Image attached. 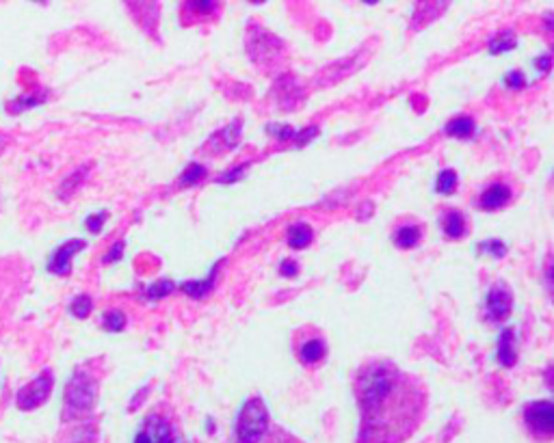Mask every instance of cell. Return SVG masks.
<instances>
[{
  "mask_svg": "<svg viewBox=\"0 0 554 443\" xmlns=\"http://www.w3.org/2000/svg\"><path fill=\"white\" fill-rule=\"evenodd\" d=\"M268 428V411L262 398H249L236 420V441L258 443Z\"/></svg>",
  "mask_w": 554,
  "mask_h": 443,
  "instance_id": "obj_1",
  "label": "cell"
},
{
  "mask_svg": "<svg viewBox=\"0 0 554 443\" xmlns=\"http://www.w3.org/2000/svg\"><path fill=\"white\" fill-rule=\"evenodd\" d=\"M98 398V385L91 374L87 372H74L66 387V409L72 413H83L89 411L95 405Z\"/></svg>",
  "mask_w": 554,
  "mask_h": 443,
  "instance_id": "obj_2",
  "label": "cell"
},
{
  "mask_svg": "<svg viewBox=\"0 0 554 443\" xmlns=\"http://www.w3.org/2000/svg\"><path fill=\"white\" fill-rule=\"evenodd\" d=\"M132 443H184V441L162 415L152 413L143 420Z\"/></svg>",
  "mask_w": 554,
  "mask_h": 443,
  "instance_id": "obj_3",
  "label": "cell"
},
{
  "mask_svg": "<svg viewBox=\"0 0 554 443\" xmlns=\"http://www.w3.org/2000/svg\"><path fill=\"white\" fill-rule=\"evenodd\" d=\"M52 385H54L52 372H50V370H43L41 374H37L28 385H24L22 390L18 392V396H16L18 407H20L22 411H33V409L41 407V405L50 398Z\"/></svg>",
  "mask_w": 554,
  "mask_h": 443,
  "instance_id": "obj_4",
  "label": "cell"
},
{
  "mask_svg": "<svg viewBox=\"0 0 554 443\" xmlns=\"http://www.w3.org/2000/svg\"><path fill=\"white\" fill-rule=\"evenodd\" d=\"M524 420H526V426L535 434L548 439L554 430V407H552V402L550 400L531 402L524 411Z\"/></svg>",
  "mask_w": 554,
  "mask_h": 443,
  "instance_id": "obj_5",
  "label": "cell"
},
{
  "mask_svg": "<svg viewBox=\"0 0 554 443\" xmlns=\"http://www.w3.org/2000/svg\"><path fill=\"white\" fill-rule=\"evenodd\" d=\"M85 240L80 238H72L63 245H59L57 249L52 251V255L48 257V270L52 274H68L72 270V260L76 253H80L85 249Z\"/></svg>",
  "mask_w": 554,
  "mask_h": 443,
  "instance_id": "obj_6",
  "label": "cell"
},
{
  "mask_svg": "<svg viewBox=\"0 0 554 443\" xmlns=\"http://www.w3.org/2000/svg\"><path fill=\"white\" fill-rule=\"evenodd\" d=\"M511 307H513V297L509 292L507 286H493L489 292H487V299H485V311L491 320H505L509 314H511Z\"/></svg>",
  "mask_w": 554,
  "mask_h": 443,
  "instance_id": "obj_7",
  "label": "cell"
},
{
  "mask_svg": "<svg viewBox=\"0 0 554 443\" xmlns=\"http://www.w3.org/2000/svg\"><path fill=\"white\" fill-rule=\"evenodd\" d=\"M498 363H501L503 368H513L516 361H518V355H516V331L513 326H507L503 329L501 338H498Z\"/></svg>",
  "mask_w": 554,
  "mask_h": 443,
  "instance_id": "obj_8",
  "label": "cell"
},
{
  "mask_svg": "<svg viewBox=\"0 0 554 443\" xmlns=\"http://www.w3.org/2000/svg\"><path fill=\"white\" fill-rule=\"evenodd\" d=\"M509 201H511V188L507 184L496 182V184H491L483 191L479 203H481L483 210H498V208L507 206Z\"/></svg>",
  "mask_w": 554,
  "mask_h": 443,
  "instance_id": "obj_9",
  "label": "cell"
},
{
  "mask_svg": "<svg viewBox=\"0 0 554 443\" xmlns=\"http://www.w3.org/2000/svg\"><path fill=\"white\" fill-rule=\"evenodd\" d=\"M216 270H219V264H214L212 266V270H210V274L206 277V279H199V282H184L182 284V290H184V294H189L191 299H204L206 297V292L214 286V279H216Z\"/></svg>",
  "mask_w": 554,
  "mask_h": 443,
  "instance_id": "obj_10",
  "label": "cell"
},
{
  "mask_svg": "<svg viewBox=\"0 0 554 443\" xmlns=\"http://www.w3.org/2000/svg\"><path fill=\"white\" fill-rule=\"evenodd\" d=\"M441 230H444V234L449 238H461L464 232H466V218L461 212L457 210H451L444 214V218H441Z\"/></svg>",
  "mask_w": 554,
  "mask_h": 443,
  "instance_id": "obj_11",
  "label": "cell"
},
{
  "mask_svg": "<svg viewBox=\"0 0 554 443\" xmlns=\"http://www.w3.org/2000/svg\"><path fill=\"white\" fill-rule=\"evenodd\" d=\"M314 232L308 223H295L288 228V245L293 249H305L312 240Z\"/></svg>",
  "mask_w": 554,
  "mask_h": 443,
  "instance_id": "obj_12",
  "label": "cell"
},
{
  "mask_svg": "<svg viewBox=\"0 0 554 443\" xmlns=\"http://www.w3.org/2000/svg\"><path fill=\"white\" fill-rule=\"evenodd\" d=\"M299 357H301V361L305 363V365H314V363H318L323 357H325V344H323V340H308V342H303L301 344V348H299Z\"/></svg>",
  "mask_w": 554,
  "mask_h": 443,
  "instance_id": "obj_13",
  "label": "cell"
},
{
  "mask_svg": "<svg viewBox=\"0 0 554 443\" xmlns=\"http://www.w3.org/2000/svg\"><path fill=\"white\" fill-rule=\"evenodd\" d=\"M476 130V124L472 117H455L446 124V134L457 137V139H468Z\"/></svg>",
  "mask_w": 554,
  "mask_h": 443,
  "instance_id": "obj_14",
  "label": "cell"
},
{
  "mask_svg": "<svg viewBox=\"0 0 554 443\" xmlns=\"http://www.w3.org/2000/svg\"><path fill=\"white\" fill-rule=\"evenodd\" d=\"M420 236H422V232H420L418 225H403L394 234V245L401 247V249H412V247L418 245Z\"/></svg>",
  "mask_w": 554,
  "mask_h": 443,
  "instance_id": "obj_15",
  "label": "cell"
},
{
  "mask_svg": "<svg viewBox=\"0 0 554 443\" xmlns=\"http://www.w3.org/2000/svg\"><path fill=\"white\" fill-rule=\"evenodd\" d=\"M214 141H224L221 143L216 149L219 151H224V149H232V147H236V143H239V139H241V124L239 122H234V124H230V126H226L224 130H219L214 137H212Z\"/></svg>",
  "mask_w": 554,
  "mask_h": 443,
  "instance_id": "obj_16",
  "label": "cell"
},
{
  "mask_svg": "<svg viewBox=\"0 0 554 443\" xmlns=\"http://www.w3.org/2000/svg\"><path fill=\"white\" fill-rule=\"evenodd\" d=\"M516 33L513 31H503L498 33L489 39V52L491 54H501V52H507V50H513L516 48Z\"/></svg>",
  "mask_w": 554,
  "mask_h": 443,
  "instance_id": "obj_17",
  "label": "cell"
},
{
  "mask_svg": "<svg viewBox=\"0 0 554 443\" xmlns=\"http://www.w3.org/2000/svg\"><path fill=\"white\" fill-rule=\"evenodd\" d=\"M457 188V171L455 169H444L439 171L437 182H435V191L439 195H451Z\"/></svg>",
  "mask_w": 554,
  "mask_h": 443,
  "instance_id": "obj_18",
  "label": "cell"
},
{
  "mask_svg": "<svg viewBox=\"0 0 554 443\" xmlns=\"http://www.w3.org/2000/svg\"><path fill=\"white\" fill-rule=\"evenodd\" d=\"M102 324H104L106 331H110V333H120V331L126 326V314L120 311V309H110V311L104 314Z\"/></svg>",
  "mask_w": 554,
  "mask_h": 443,
  "instance_id": "obj_19",
  "label": "cell"
},
{
  "mask_svg": "<svg viewBox=\"0 0 554 443\" xmlns=\"http://www.w3.org/2000/svg\"><path fill=\"white\" fill-rule=\"evenodd\" d=\"M91 309H93V301H91V297H87V294H78V297H74V301L70 303V314L74 316V318H87L89 314H91Z\"/></svg>",
  "mask_w": 554,
  "mask_h": 443,
  "instance_id": "obj_20",
  "label": "cell"
},
{
  "mask_svg": "<svg viewBox=\"0 0 554 443\" xmlns=\"http://www.w3.org/2000/svg\"><path fill=\"white\" fill-rule=\"evenodd\" d=\"M202 178H206V167H204V164H199V162H191L189 167L182 171V176H180V184H184V186L197 184Z\"/></svg>",
  "mask_w": 554,
  "mask_h": 443,
  "instance_id": "obj_21",
  "label": "cell"
},
{
  "mask_svg": "<svg viewBox=\"0 0 554 443\" xmlns=\"http://www.w3.org/2000/svg\"><path fill=\"white\" fill-rule=\"evenodd\" d=\"M172 290H174V282H169V279H160V282H156V284H152V286L147 288V299H152V301L164 299V297H167Z\"/></svg>",
  "mask_w": 554,
  "mask_h": 443,
  "instance_id": "obj_22",
  "label": "cell"
},
{
  "mask_svg": "<svg viewBox=\"0 0 554 443\" xmlns=\"http://www.w3.org/2000/svg\"><path fill=\"white\" fill-rule=\"evenodd\" d=\"M479 251L481 253H491L493 257H503L507 253V245L503 240H498V238H489V240H483L479 245Z\"/></svg>",
  "mask_w": 554,
  "mask_h": 443,
  "instance_id": "obj_23",
  "label": "cell"
},
{
  "mask_svg": "<svg viewBox=\"0 0 554 443\" xmlns=\"http://www.w3.org/2000/svg\"><path fill=\"white\" fill-rule=\"evenodd\" d=\"M106 218H108V214H106L104 210H100V212H95V214H91V216L85 218V225H87V230H89L91 234H98V232L102 230V225H104Z\"/></svg>",
  "mask_w": 554,
  "mask_h": 443,
  "instance_id": "obj_24",
  "label": "cell"
},
{
  "mask_svg": "<svg viewBox=\"0 0 554 443\" xmlns=\"http://www.w3.org/2000/svg\"><path fill=\"white\" fill-rule=\"evenodd\" d=\"M43 97H31V95H20L18 100L11 102V110L14 113H20V110H26V108H33L37 104H41Z\"/></svg>",
  "mask_w": 554,
  "mask_h": 443,
  "instance_id": "obj_25",
  "label": "cell"
},
{
  "mask_svg": "<svg viewBox=\"0 0 554 443\" xmlns=\"http://www.w3.org/2000/svg\"><path fill=\"white\" fill-rule=\"evenodd\" d=\"M268 132L273 134V137H277V139H282V141H288V139H295V128H291V126H268Z\"/></svg>",
  "mask_w": 554,
  "mask_h": 443,
  "instance_id": "obj_26",
  "label": "cell"
},
{
  "mask_svg": "<svg viewBox=\"0 0 554 443\" xmlns=\"http://www.w3.org/2000/svg\"><path fill=\"white\" fill-rule=\"evenodd\" d=\"M505 82H507V87H509V89H522V87L526 85V78H524V74H522V72L513 70V72H509V74H507Z\"/></svg>",
  "mask_w": 554,
  "mask_h": 443,
  "instance_id": "obj_27",
  "label": "cell"
},
{
  "mask_svg": "<svg viewBox=\"0 0 554 443\" xmlns=\"http://www.w3.org/2000/svg\"><path fill=\"white\" fill-rule=\"evenodd\" d=\"M122 255H124V242L120 240V242H115L113 247H110V251L102 257V262H104V264H113V262H117Z\"/></svg>",
  "mask_w": 554,
  "mask_h": 443,
  "instance_id": "obj_28",
  "label": "cell"
},
{
  "mask_svg": "<svg viewBox=\"0 0 554 443\" xmlns=\"http://www.w3.org/2000/svg\"><path fill=\"white\" fill-rule=\"evenodd\" d=\"M189 9L206 16V14H212L216 9V3H206V0H202V3H189Z\"/></svg>",
  "mask_w": 554,
  "mask_h": 443,
  "instance_id": "obj_29",
  "label": "cell"
},
{
  "mask_svg": "<svg viewBox=\"0 0 554 443\" xmlns=\"http://www.w3.org/2000/svg\"><path fill=\"white\" fill-rule=\"evenodd\" d=\"M245 169H247V164H245V167H234L232 171H228V174H224V176H219L216 182H236L239 178H243Z\"/></svg>",
  "mask_w": 554,
  "mask_h": 443,
  "instance_id": "obj_30",
  "label": "cell"
},
{
  "mask_svg": "<svg viewBox=\"0 0 554 443\" xmlns=\"http://www.w3.org/2000/svg\"><path fill=\"white\" fill-rule=\"evenodd\" d=\"M280 272H282L284 277H295V274L299 272V266H297V262H293V260H284V262L280 264Z\"/></svg>",
  "mask_w": 554,
  "mask_h": 443,
  "instance_id": "obj_31",
  "label": "cell"
},
{
  "mask_svg": "<svg viewBox=\"0 0 554 443\" xmlns=\"http://www.w3.org/2000/svg\"><path fill=\"white\" fill-rule=\"evenodd\" d=\"M316 128H308V130H303V132H297L295 134V141L299 143V145H305L308 143V139H312V137H316Z\"/></svg>",
  "mask_w": 554,
  "mask_h": 443,
  "instance_id": "obj_32",
  "label": "cell"
},
{
  "mask_svg": "<svg viewBox=\"0 0 554 443\" xmlns=\"http://www.w3.org/2000/svg\"><path fill=\"white\" fill-rule=\"evenodd\" d=\"M550 61H552L550 54H543V57H539V59L535 61V65H537V70H541L543 74H548V72H550Z\"/></svg>",
  "mask_w": 554,
  "mask_h": 443,
  "instance_id": "obj_33",
  "label": "cell"
},
{
  "mask_svg": "<svg viewBox=\"0 0 554 443\" xmlns=\"http://www.w3.org/2000/svg\"><path fill=\"white\" fill-rule=\"evenodd\" d=\"M5 143H7V137H5V134H0V151L5 149Z\"/></svg>",
  "mask_w": 554,
  "mask_h": 443,
  "instance_id": "obj_34",
  "label": "cell"
}]
</instances>
